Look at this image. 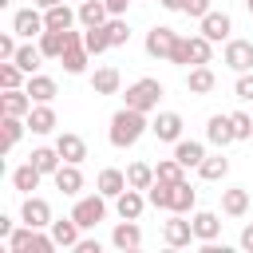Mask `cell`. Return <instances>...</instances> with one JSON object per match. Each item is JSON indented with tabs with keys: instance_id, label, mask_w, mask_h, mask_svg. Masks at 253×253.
<instances>
[{
	"instance_id": "e575fe53",
	"label": "cell",
	"mask_w": 253,
	"mask_h": 253,
	"mask_svg": "<svg viewBox=\"0 0 253 253\" xmlns=\"http://www.w3.org/2000/svg\"><path fill=\"white\" fill-rule=\"evenodd\" d=\"M43 59H47V55H43V51H40V43H36V47H32V40H28V43H20V51H16V63H20V67H24V71H28V75H36V71H40V63H43Z\"/></svg>"
},
{
	"instance_id": "ab89813d",
	"label": "cell",
	"mask_w": 253,
	"mask_h": 253,
	"mask_svg": "<svg viewBox=\"0 0 253 253\" xmlns=\"http://www.w3.org/2000/svg\"><path fill=\"white\" fill-rule=\"evenodd\" d=\"M107 36H111V47H123V43L130 40L126 20H123V16H111V20H107Z\"/></svg>"
},
{
	"instance_id": "f1b7e54d",
	"label": "cell",
	"mask_w": 253,
	"mask_h": 253,
	"mask_svg": "<svg viewBox=\"0 0 253 253\" xmlns=\"http://www.w3.org/2000/svg\"><path fill=\"white\" fill-rule=\"evenodd\" d=\"M43 20H47V28H51V32H67V28H75L79 12H71V8H67V0H63V4L47 8V12H43Z\"/></svg>"
},
{
	"instance_id": "44dd1931",
	"label": "cell",
	"mask_w": 253,
	"mask_h": 253,
	"mask_svg": "<svg viewBox=\"0 0 253 253\" xmlns=\"http://www.w3.org/2000/svg\"><path fill=\"white\" fill-rule=\"evenodd\" d=\"M87 59H91L87 43H71V47H63V55H59V63H63L67 75H83V71H87Z\"/></svg>"
},
{
	"instance_id": "52a82bcc",
	"label": "cell",
	"mask_w": 253,
	"mask_h": 253,
	"mask_svg": "<svg viewBox=\"0 0 253 253\" xmlns=\"http://www.w3.org/2000/svg\"><path fill=\"white\" fill-rule=\"evenodd\" d=\"M221 63L229 67V71H253V40H225V55H221Z\"/></svg>"
},
{
	"instance_id": "8992f818",
	"label": "cell",
	"mask_w": 253,
	"mask_h": 253,
	"mask_svg": "<svg viewBox=\"0 0 253 253\" xmlns=\"http://www.w3.org/2000/svg\"><path fill=\"white\" fill-rule=\"evenodd\" d=\"M20 221L24 225H32V229H51V206L43 202V198H36V194H24V206H20Z\"/></svg>"
},
{
	"instance_id": "484cf974",
	"label": "cell",
	"mask_w": 253,
	"mask_h": 253,
	"mask_svg": "<svg viewBox=\"0 0 253 253\" xmlns=\"http://www.w3.org/2000/svg\"><path fill=\"white\" fill-rule=\"evenodd\" d=\"M174 158L190 170V166H202V158H206V146L202 142H194V138H178L174 142Z\"/></svg>"
},
{
	"instance_id": "ee69618b",
	"label": "cell",
	"mask_w": 253,
	"mask_h": 253,
	"mask_svg": "<svg viewBox=\"0 0 253 253\" xmlns=\"http://www.w3.org/2000/svg\"><path fill=\"white\" fill-rule=\"evenodd\" d=\"M233 91H237V99H241V103H253V71H241Z\"/></svg>"
},
{
	"instance_id": "b9f144b4",
	"label": "cell",
	"mask_w": 253,
	"mask_h": 253,
	"mask_svg": "<svg viewBox=\"0 0 253 253\" xmlns=\"http://www.w3.org/2000/svg\"><path fill=\"white\" fill-rule=\"evenodd\" d=\"M32 237H36V229H32V225H24V229H12V237H8V249H12V253H32Z\"/></svg>"
},
{
	"instance_id": "ba28073f",
	"label": "cell",
	"mask_w": 253,
	"mask_h": 253,
	"mask_svg": "<svg viewBox=\"0 0 253 253\" xmlns=\"http://www.w3.org/2000/svg\"><path fill=\"white\" fill-rule=\"evenodd\" d=\"M12 32L24 36V40H40V36L47 32V20H43L36 8H20V12L12 16Z\"/></svg>"
},
{
	"instance_id": "1f68e13d",
	"label": "cell",
	"mask_w": 253,
	"mask_h": 253,
	"mask_svg": "<svg viewBox=\"0 0 253 253\" xmlns=\"http://www.w3.org/2000/svg\"><path fill=\"white\" fill-rule=\"evenodd\" d=\"M210 55H213V40H206L202 32L186 40V59L190 63H210Z\"/></svg>"
},
{
	"instance_id": "d590c367",
	"label": "cell",
	"mask_w": 253,
	"mask_h": 253,
	"mask_svg": "<svg viewBox=\"0 0 253 253\" xmlns=\"http://www.w3.org/2000/svg\"><path fill=\"white\" fill-rule=\"evenodd\" d=\"M146 202H150L154 210H170V202H174V182H162V178H154V186L146 190Z\"/></svg>"
},
{
	"instance_id": "ffe728a7",
	"label": "cell",
	"mask_w": 253,
	"mask_h": 253,
	"mask_svg": "<svg viewBox=\"0 0 253 253\" xmlns=\"http://www.w3.org/2000/svg\"><path fill=\"white\" fill-rule=\"evenodd\" d=\"M190 221H194V237H198V241H217V233H221V217H217V213L198 210Z\"/></svg>"
},
{
	"instance_id": "cb8c5ba5",
	"label": "cell",
	"mask_w": 253,
	"mask_h": 253,
	"mask_svg": "<svg viewBox=\"0 0 253 253\" xmlns=\"http://www.w3.org/2000/svg\"><path fill=\"white\" fill-rule=\"evenodd\" d=\"M28 126H32V134H51V130H55V111H51V103H36V107L28 111Z\"/></svg>"
},
{
	"instance_id": "681fc988",
	"label": "cell",
	"mask_w": 253,
	"mask_h": 253,
	"mask_svg": "<svg viewBox=\"0 0 253 253\" xmlns=\"http://www.w3.org/2000/svg\"><path fill=\"white\" fill-rule=\"evenodd\" d=\"M103 4H107L111 16H126V4H130V0H103Z\"/></svg>"
},
{
	"instance_id": "7402d4cb",
	"label": "cell",
	"mask_w": 253,
	"mask_h": 253,
	"mask_svg": "<svg viewBox=\"0 0 253 253\" xmlns=\"http://www.w3.org/2000/svg\"><path fill=\"white\" fill-rule=\"evenodd\" d=\"M119 87H123L119 67H99V71L91 75V91H95V95H119Z\"/></svg>"
},
{
	"instance_id": "bcb514c9",
	"label": "cell",
	"mask_w": 253,
	"mask_h": 253,
	"mask_svg": "<svg viewBox=\"0 0 253 253\" xmlns=\"http://www.w3.org/2000/svg\"><path fill=\"white\" fill-rule=\"evenodd\" d=\"M182 12H186V16H194V20H202V16L210 12V0H186V4H182Z\"/></svg>"
},
{
	"instance_id": "d6986e66",
	"label": "cell",
	"mask_w": 253,
	"mask_h": 253,
	"mask_svg": "<svg viewBox=\"0 0 253 253\" xmlns=\"http://www.w3.org/2000/svg\"><path fill=\"white\" fill-rule=\"evenodd\" d=\"M95 190H99L103 198H119V194L126 190V174H123V170H115V166H107V170H99Z\"/></svg>"
},
{
	"instance_id": "c3c4849f",
	"label": "cell",
	"mask_w": 253,
	"mask_h": 253,
	"mask_svg": "<svg viewBox=\"0 0 253 253\" xmlns=\"http://www.w3.org/2000/svg\"><path fill=\"white\" fill-rule=\"evenodd\" d=\"M75 253H99V241H95V237H79Z\"/></svg>"
},
{
	"instance_id": "d4e9b609",
	"label": "cell",
	"mask_w": 253,
	"mask_h": 253,
	"mask_svg": "<svg viewBox=\"0 0 253 253\" xmlns=\"http://www.w3.org/2000/svg\"><path fill=\"white\" fill-rule=\"evenodd\" d=\"M245 210H249V190H245V186L221 190V213H229V217H245Z\"/></svg>"
},
{
	"instance_id": "6da1fadb",
	"label": "cell",
	"mask_w": 253,
	"mask_h": 253,
	"mask_svg": "<svg viewBox=\"0 0 253 253\" xmlns=\"http://www.w3.org/2000/svg\"><path fill=\"white\" fill-rule=\"evenodd\" d=\"M150 130V123H146V111H134V107H119L115 115H111V126H107V138H111V146H119V150H126V146H134L142 134Z\"/></svg>"
},
{
	"instance_id": "60d3db41",
	"label": "cell",
	"mask_w": 253,
	"mask_h": 253,
	"mask_svg": "<svg viewBox=\"0 0 253 253\" xmlns=\"http://www.w3.org/2000/svg\"><path fill=\"white\" fill-rule=\"evenodd\" d=\"M182 170H186V166H182V162H178V158H162V162H158V166H154V174H158V178H162V182H182V178H186V174H182Z\"/></svg>"
},
{
	"instance_id": "9f6ffc18",
	"label": "cell",
	"mask_w": 253,
	"mask_h": 253,
	"mask_svg": "<svg viewBox=\"0 0 253 253\" xmlns=\"http://www.w3.org/2000/svg\"><path fill=\"white\" fill-rule=\"evenodd\" d=\"M245 4H249V0H245Z\"/></svg>"
},
{
	"instance_id": "277c9868",
	"label": "cell",
	"mask_w": 253,
	"mask_h": 253,
	"mask_svg": "<svg viewBox=\"0 0 253 253\" xmlns=\"http://www.w3.org/2000/svg\"><path fill=\"white\" fill-rule=\"evenodd\" d=\"M178 32L174 28H166V24H158V28H150L146 32V55L150 59H170L174 55V47H178Z\"/></svg>"
},
{
	"instance_id": "e0dca14e",
	"label": "cell",
	"mask_w": 253,
	"mask_h": 253,
	"mask_svg": "<svg viewBox=\"0 0 253 253\" xmlns=\"http://www.w3.org/2000/svg\"><path fill=\"white\" fill-rule=\"evenodd\" d=\"M55 150H59L63 162H79V166H83V158H87V142H83L79 134H71V130H63V134L55 138Z\"/></svg>"
},
{
	"instance_id": "8fae6325",
	"label": "cell",
	"mask_w": 253,
	"mask_h": 253,
	"mask_svg": "<svg viewBox=\"0 0 253 253\" xmlns=\"http://www.w3.org/2000/svg\"><path fill=\"white\" fill-rule=\"evenodd\" d=\"M142 210H146V190H134V186H126V190L115 198V213H119V217H130V221H138V217H142Z\"/></svg>"
},
{
	"instance_id": "f546056e",
	"label": "cell",
	"mask_w": 253,
	"mask_h": 253,
	"mask_svg": "<svg viewBox=\"0 0 253 253\" xmlns=\"http://www.w3.org/2000/svg\"><path fill=\"white\" fill-rule=\"evenodd\" d=\"M40 170H36V162H24V166H16L12 170V186L20 190V194H32V190H40Z\"/></svg>"
},
{
	"instance_id": "4316f807",
	"label": "cell",
	"mask_w": 253,
	"mask_h": 253,
	"mask_svg": "<svg viewBox=\"0 0 253 253\" xmlns=\"http://www.w3.org/2000/svg\"><path fill=\"white\" fill-rule=\"evenodd\" d=\"M28 162H36V170L47 178V174H55L59 166H63V158H59V150L55 146H36L32 154H28Z\"/></svg>"
},
{
	"instance_id": "2e32d148",
	"label": "cell",
	"mask_w": 253,
	"mask_h": 253,
	"mask_svg": "<svg viewBox=\"0 0 253 253\" xmlns=\"http://www.w3.org/2000/svg\"><path fill=\"white\" fill-rule=\"evenodd\" d=\"M79 229H83V225H79L71 213L51 221V237H55V245H59V249H75V245H79Z\"/></svg>"
},
{
	"instance_id": "8d00e7d4",
	"label": "cell",
	"mask_w": 253,
	"mask_h": 253,
	"mask_svg": "<svg viewBox=\"0 0 253 253\" xmlns=\"http://www.w3.org/2000/svg\"><path fill=\"white\" fill-rule=\"evenodd\" d=\"M83 43H87V51H91V55H103V51L111 47L107 24H99V28H83Z\"/></svg>"
},
{
	"instance_id": "7bdbcfd3",
	"label": "cell",
	"mask_w": 253,
	"mask_h": 253,
	"mask_svg": "<svg viewBox=\"0 0 253 253\" xmlns=\"http://www.w3.org/2000/svg\"><path fill=\"white\" fill-rule=\"evenodd\" d=\"M229 123H233V134H237V138H253V119H249L245 111H233Z\"/></svg>"
},
{
	"instance_id": "f907efd6",
	"label": "cell",
	"mask_w": 253,
	"mask_h": 253,
	"mask_svg": "<svg viewBox=\"0 0 253 253\" xmlns=\"http://www.w3.org/2000/svg\"><path fill=\"white\" fill-rule=\"evenodd\" d=\"M241 249H249V253H253V221L241 229Z\"/></svg>"
},
{
	"instance_id": "30bf717a",
	"label": "cell",
	"mask_w": 253,
	"mask_h": 253,
	"mask_svg": "<svg viewBox=\"0 0 253 253\" xmlns=\"http://www.w3.org/2000/svg\"><path fill=\"white\" fill-rule=\"evenodd\" d=\"M198 24H202V36H206V40H213V43L229 40V32H233V20H229V12H213V8H210V12H206Z\"/></svg>"
},
{
	"instance_id": "d6a6232c",
	"label": "cell",
	"mask_w": 253,
	"mask_h": 253,
	"mask_svg": "<svg viewBox=\"0 0 253 253\" xmlns=\"http://www.w3.org/2000/svg\"><path fill=\"white\" fill-rule=\"evenodd\" d=\"M198 174H202L206 182H221V178L229 174V158H225V154H213V158L206 154V158H202V166H198Z\"/></svg>"
},
{
	"instance_id": "f6af8a7d",
	"label": "cell",
	"mask_w": 253,
	"mask_h": 253,
	"mask_svg": "<svg viewBox=\"0 0 253 253\" xmlns=\"http://www.w3.org/2000/svg\"><path fill=\"white\" fill-rule=\"evenodd\" d=\"M16 51H20V43H16V36H0V59H16Z\"/></svg>"
},
{
	"instance_id": "4fadbf2b",
	"label": "cell",
	"mask_w": 253,
	"mask_h": 253,
	"mask_svg": "<svg viewBox=\"0 0 253 253\" xmlns=\"http://www.w3.org/2000/svg\"><path fill=\"white\" fill-rule=\"evenodd\" d=\"M111 245H115V249H123V253H134V249L142 245V229H138V221L123 217V221L115 225V233H111Z\"/></svg>"
},
{
	"instance_id": "f5cc1de1",
	"label": "cell",
	"mask_w": 253,
	"mask_h": 253,
	"mask_svg": "<svg viewBox=\"0 0 253 253\" xmlns=\"http://www.w3.org/2000/svg\"><path fill=\"white\" fill-rule=\"evenodd\" d=\"M158 4H162L166 12H182V4H186V0H158Z\"/></svg>"
},
{
	"instance_id": "5b68a950",
	"label": "cell",
	"mask_w": 253,
	"mask_h": 253,
	"mask_svg": "<svg viewBox=\"0 0 253 253\" xmlns=\"http://www.w3.org/2000/svg\"><path fill=\"white\" fill-rule=\"evenodd\" d=\"M162 241L170 249H186L190 241H198L194 237V221H186V213H174L170 210V221H162Z\"/></svg>"
},
{
	"instance_id": "7a4b0ae2",
	"label": "cell",
	"mask_w": 253,
	"mask_h": 253,
	"mask_svg": "<svg viewBox=\"0 0 253 253\" xmlns=\"http://www.w3.org/2000/svg\"><path fill=\"white\" fill-rule=\"evenodd\" d=\"M123 99H126V107H134V111H146V115H150V111L158 107V99H162V83H158V79H150V75H146V79H134V83L126 87V95H123Z\"/></svg>"
},
{
	"instance_id": "11a10c76",
	"label": "cell",
	"mask_w": 253,
	"mask_h": 253,
	"mask_svg": "<svg viewBox=\"0 0 253 253\" xmlns=\"http://www.w3.org/2000/svg\"><path fill=\"white\" fill-rule=\"evenodd\" d=\"M245 8H249V12H253V0H249V4H245Z\"/></svg>"
},
{
	"instance_id": "5bb4252c",
	"label": "cell",
	"mask_w": 253,
	"mask_h": 253,
	"mask_svg": "<svg viewBox=\"0 0 253 253\" xmlns=\"http://www.w3.org/2000/svg\"><path fill=\"white\" fill-rule=\"evenodd\" d=\"M213 87H217V75L210 71V63H194L190 75H186V91L190 95H210Z\"/></svg>"
},
{
	"instance_id": "836d02e7",
	"label": "cell",
	"mask_w": 253,
	"mask_h": 253,
	"mask_svg": "<svg viewBox=\"0 0 253 253\" xmlns=\"http://www.w3.org/2000/svg\"><path fill=\"white\" fill-rule=\"evenodd\" d=\"M194 202H198V194H194V186L182 178V182H174V202H170V210L174 213H194Z\"/></svg>"
},
{
	"instance_id": "f35d334b",
	"label": "cell",
	"mask_w": 253,
	"mask_h": 253,
	"mask_svg": "<svg viewBox=\"0 0 253 253\" xmlns=\"http://www.w3.org/2000/svg\"><path fill=\"white\" fill-rule=\"evenodd\" d=\"M4 150H12L20 138H24V126H28V119H20V115H4Z\"/></svg>"
},
{
	"instance_id": "9a60e30c",
	"label": "cell",
	"mask_w": 253,
	"mask_h": 253,
	"mask_svg": "<svg viewBox=\"0 0 253 253\" xmlns=\"http://www.w3.org/2000/svg\"><path fill=\"white\" fill-rule=\"evenodd\" d=\"M206 138H210L217 150H221V146H229V142H237L229 115H210V123H206Z\"/></svg>"
},
{
	"instance_id": "3957f363",
	"label": "cell",
	"mask_w": 253,
	"mask_h": 253,
	"mask_svg": "<svg viewBox=\"0 0 253 253\" xmlns=\"http://www.w3.org/2000/svg\"><path fill=\"white\" fill-rule=\"evenodd\" d=\"M71 217L83 225V229H95L103 217H107V198L95 190V194H87V198H79L75 206H71Z\"/></svg>"
},
{
	"instance_id": "74e56055",
	"label": "cell",
	"mask_w": 253,
	"mask_h": 253,
	"mask_svg": "<svg viewBox=\"0 0 253 253\" xmlns=\"http://www.w3.org/2000/svg\"><path fill=\"white\" fill-rule=\"evenodd\" d=\"M63 47H67V36H63V32H51V28H47V32L40 36V51H43L47 59H59Z\"/></svg>"
},
{
	"instance_id": "7dc6e473",
	"label": "cell",
	"mask_w": 253,
	"mask_h": 253,
	"mask_svg": "<svg viewBox=\"0 0 253 253\" xmlns=\"http://www.w3.org/2000/svg\"><path fill=\"white\" fill-rule=\"evenodd\" d=\"M170 63H178V67H186V63H190V59H186V40H178V47H174Z\"/></svg>"
},
{
	"instance_id": "4dcf8cb0",
	"label": "cell",
	"mask_w": 253,
	"mask_h": 253,
	"mask_svg": "<svg viewBox=\"0 0 253 253\" xmlns=\"http://www.w3.org/2000/svg\"><path fill=\"white\" fill-rule=\"evenodd\" d=\"M154 178H158V174H154L150 162H130V166H126V186H134V190H150Z\"/></svg>"
},
{
	"instance_id": "ac0fdd59",
	"label": "cell",
	"mask_w": 253,
	"mask_h": 253,
	"mask_svg": "<svg viewBox=\"0 0 253 253\" xmlns=\"http://www.w3.org/2000/svg\"><path fill=\"white\" fill-rule=\"evenodd\" d=\"M0 111H4V115H20V119H28V111H32V95H28L24 87H12V91L0 95Z\"/></svg>"
},
{
	"instance_id": "9c48e42d",
	"label": "cell",
	"mask_w": 253,
	"mask_h": 253,
	"mask_svg": "<svg viewBox=\"0 0 253 253\" xmlns=\"http://www.w3.org/2000/svg\"><path fill=\"white\" fill-rule=\"evenodd\" d=\"M150 134L158 142H178L182 138V115L178 111H158L154 123H150Z\"/></svg>"
},
{
	"instance_id": "603a6c76",
	"label": "cell",
	"mask_w": 253,
	"mask_h": 253,
	"mask_svg": "<svg viewBox=\"0 0 253 253\" xmlns=\"http://www.w3.org/2000/svg\"><path fill=\"white\" fill-rule=\"evenodd\" d=\"M24 91L32 95V103H51L55 99V79L51 75H28V83H24Z\"/></svg>"
},
{
	"instance_id": "db71d44e",
	"label": "cell",
	"mask_w": 253,
	"mask_h": 253,
	"mask_svg": "<svg viewBox=\"0 0 253 253\" xmlns=\"http://www.w3.org/2000/svg\"><path fill=\"white\" fill-rule=\"evenodd\" d=\"M55 4H63V0H36V8H43V12H47V8H55Z\"/></svg>"
},
{
	"instance_id": "816d5d0a",
	"label": "cell",
	"mask_w": 253,
	"mask_h": 253,
	"mask_svg": "<svg viewBox=\"0 0 253 253\" xmlns=\"http://www.w3.org/2000/svg\"><path fill=\"white\" fill-rule=\"evenodd\" d=\"M0 237H12V217L0 213Z\"/></svg>"
},
{
	"instance_id": "7c38bea8",
	"label": "cell",
	"mask_w": 253,
	"mask_h": 253,
	"mask_svg": "<svg viewBox=\"0 0 253 253\" xmlns=\"http://www.w3.org/2000/svg\"><path fill=\"white\" fill-rule=\"evenodd\" d=\"M51 182H55V190H59V194H67V198H79V190H83L79 162H63V166L51 174Z\"/></svg>"
},
{
	"instance_id": "83f0119b",
	"label": "cell",
	"mask_w": 253,
	"mask_h": 253,
	"mask_svg": "<svg viewBox=\"0 0 253 253\" xmlns=\"http://www.w3.org/2000/svg\"><path fill=\"white\" fill-rule=\"evenodd\" d=\"M107 20H111V12H107L103 0H79V24L83 28H99Z\"/></svg>"
}]
</instances>
